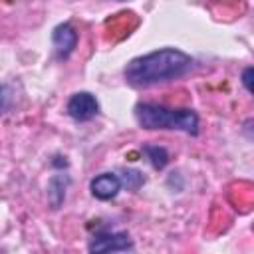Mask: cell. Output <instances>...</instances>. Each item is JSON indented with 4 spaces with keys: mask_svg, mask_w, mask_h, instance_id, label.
<instances>
[{
    "mask_svg": "<svg viewBox=\"0 0 254 254\" xmlns=\"http://www.w3.org/2000/svg\"><path fill=\"white\" fill-rule=\"evenodd\" d=\"M194 65V60L177 50V48H163L151 54L133 58L125 65V79L133 87H149L165 81L179 79L187 75Z\"/></svg>",
    "mask_w": 254,
    "mask_h": 254,
    "instance_id": "cell-1",
    "label": "cell"
},
{
    "mask_svg": "<svg viewBox=\"0 0 254 254\" xmlns=\"http://www.w3.org/2000/svg\"><path fill=\"white\" fill-rule=\"evenodd\" d=\"M135 119L143 129H175L187 135L198 133V115L192 109H175L157 103H137Z\"/></svg>",
    "mask_w": 254,
    "mask_h": 254,
    "instance_id": "cell-2",
    "label": "cell"
},
{
    "mask_svg": "<svg viewBox=\"0 0 254 254\" xmlns=\"http://www.w3.org/2000/svg\"><path fill=\"white\" fill-rule=\"evenodd\" d=\"M133 242L127 232H115V230H101L95 232L89 240L87 250L89 252H127L133 250Z\"/></svg>",
    "mask_w": 254,
    "mask_h": 254,
    "instance_id": "cell-3",
    "label": "cell"
},
{
    "mask_svg": "<svg viewBox=\"0 0 254 254\" xmlns=\"http://www.w3.org/2000/svg\"><path fill=\"white\" fill-rule=\"evenodd\" d=\"M65 113L73 121H89L99 113V103L93 93L89 91H77L67 99Z\"/></svg>",
    "mask_w": 254,
    "mask_h": 254,
    "instance_id": "cell-4",
    "label": "cell"
},
{
    "mask_svg": "<svg viewBox=\"0 0 254 254\" xmlns=\"http://www.w3.org/2000/svg\"><path fill=\"white\" fill-rule=\"evenodd\" d=\"M52 44H54V52L60 60L69 58V54L75 50L77 46V32L71 24H60L54 28L52 32Z\"/></svg>",
    "mask_w": 254,
    "mask_h": 254,
    "instance_id": "cell-5",
    "label": "cell"
},
{
    "mask_svg": "<svg viewBox=\"0 0 254 254\" xmlns=\"http://www.w3.org/2000/svg\"><path fill=\"white\" fill-rule=\"evenodd\" d=\"M89 190L99 200H111L121 190V179L115 173H101L89 183Z\"/></svg>",
    "mask_w": 254,
    "mask_h": 254,
    "instance_id": "cell-6",
    "label": "cell"
},
{
    "mask_svg": "<svg viewBox=\"0 0 254 254\" xmlns=\"http://www.w3.org/2000/svg\"><path fill=\"white\" fill-rule=\"evenodd\" d=\"M67 185H69L67 175H54L50 179V183H48V198H50V202H52L54 208H58L64 202Z\"/></svg>",
    "mask_w": 254,
    "mask_h": 254,
    "instance_id": "cell-7",
    "label": "cell"
},
{
    "mask_svg": "<svg viewBox=\"0 0 254 254\" xmlns=\"http://www.w3.org/2000/svg\"><path fill=\"white\" fill-rule=\"evenodd\" d=\"M143 153L147 155L149 163H151L153 169H157V171L165 169L167 163H169V151H167L165 147H161V145H143Z\"/></svg>",
    "mask_w": 254,
    "mask_h": 254,
    "instance_id": "cell-8",
    "label": "cell"
},
{
    "mask_svg": "<svg viewBox=\"0 0 254 254\" xmlns=\"http://www.w3.org/2000/svg\"><path fill=\"white\" fill-rule=\"evenodd\" d=\"M119 179H121V187H127L129 190H137V189L145 183V177H143L139 171H135V169L123 171Z\"/></svg>",
    "mask_w": 254,
    "mask_h": 254,
    "instance_id": "cell-9",
    "label": "cell"
},
{
    "mask_svg": "<svg viewBox=\"0 0 254 254\" xmlns=\"http://www.w3.org/2000/svg\"><path fill=\"white\" fill-rule=\"evenodd\" d=\"M14 103V89L8 83H0V113H6Z\"/></svg>",
    "mask_w": 254,
    "mask_h": 254,
    "instance_id": "cell-10",
    "label": "cell"
},
{
    "mask_svg": "<svg viewBox=\"0 0 254 254\" xmlns=\"http://www.w3.org/2000/svg\"><path fill=\"white\" fill-rule=\"evenodd\" d=\"M252 73H254V69H252V67H246V69H244V73H242V85L246 87V91H248V93H252Z\"/></svg>",
    "mask_w": 254,
    "mask_h": 254,
    "instance_id": "cell-11",
    "label": "cell"
},
{
    "mask_svg": "<svg viewBox=\"0 0 254 254\" xmlns=\"http://www.w3.org/2000/svg\"><path fill=\"white\" fill-rule=\"evenodd\" d=\"M117 2H125V0H117Z\"/></svg>",
    "mask_w": 254,
    "mask_h": 254,
    "instance_id": "cell-12",
    "label": "cell"
}]
</instances>
